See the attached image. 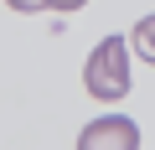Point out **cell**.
<instances>
[{
    "instance_id": "cell-1",
    "label": "cell",
    "mask_w": 155,
    "mask_h": 150,
    "mask_svg": "<svg viewBox=\"0 0 155 150\" xmlns=\"http://www.w3.org/2000/svg\"><path fill=\"white\" fill-rule=\"evenodd\" d=\"M129 57H134L129 36H104V42L88 52V62H83V88H88L98 104H119V98L129 93Z\"/></svg>"
},
{
    "instance_id": "cell-2",
    "label": "cell",
    "mask_w": 155,
    "mask_h": 150,
    "mask_svg": "<svg viewBox=\"0 0 155 150\" xmlns=\"http://www.w3.org/2000/svg\"><path fill=\"white\" fill-rule=\"evenodd\" d=\"M78 150H140V124L129 114H98L93 124H83Z\"/></svg>"
},
{
    "instance_id": "cell-3",
    "label": "cell",
    "mask_w": 155,
    "mask_h": 150,
    "mask_svg": "<svg viewBox=\"0 0 155 150\" xmlns=\"http://www.w3.org/2000/svg\"><path fill=\"white\" fill-rule=\"evenodd\" d=\"M129 47L140 52V62H150V67H155V11L134 21V31H129Z\"/></svg>"
},
{
    "instance_id": "cell-4",
    "label": "cell",
    "mask_w": 155,
    "mask_h": 150,
    "mask_svg": "<svg viewBox=\"0 0 155 150\" xmlns=\"http://www.w3.org/2000/svg\"><path fill=\"white\" fill-rule=\"evenodd\" d=\"M11 11H21V16H31V11H47V0H5Z\"/></svg>"
},
{
    "instance_id": "cell-5",
    "label": "cell",
    "mask_w": 155,
    "mask_h": 150,
    "mask_svg": "<svg viewBox=\"0 0 155 150\" xmlns=\"http://www.w3.org/2000/svg\"><path fill=\"white\" fill-rule=\"evenodd\" d=\"M78 5H88V0H47V11H78Z\"/></svg>"
}]
</instances>
